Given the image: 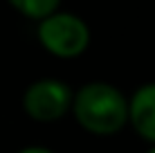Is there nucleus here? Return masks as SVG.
<instances>
[{
	"label": "nucleus",
	"mask_w": 155,
	"mask_h": 153,
	"mask_svg": "<svg viewBox=\"0 0 155 153\" xmlns=\"http://www.w3.org/2000/svg\"><path fill=\"white\" fill-rule=\"evenodd\" d=\"M16 153H56V151H52L50 146H43V144H29V146H23Z\"/></svg>",
	"instance_id": "nucleus-6"
},
{
	"label": "nucleus",
	"mask_w": 155,
	"mask_h": 153,
	"mask_svg": "<svg viewBox=\"0 0 155 153\" xmlns=\"http://www.w3.org/2000/svg\"><path fill=\"white\" fill-rule=\"evenodd\" d=\"M36 38L47 54L56 59H77L90 45V27L81 16L72 12H54L38 20Z\"/></svg>",
	"instance_id": "nucleus-2"
},
{
	"label": "nucleus",
	"mask_w": 155,
	"mask_h": 153,
	"mask_svg": "<svg viewBox=\"0 0 155 153\" xmlns=\"http://www.w3.org/2000/svg\"><path fill=\"white\" fill-rule=\"evenodd\" d=\"M70 110L83 131L101 138L119 133L128 124V97L108 81H88L77 88Z\"/></svg>",
	"instance_id": "nucleus-1"
},
{
	"label": "nucleus",
	"mask_w": 155,
	"mask_h": 153,
	"mask_svg": "<svg viewBox=\"0 0 155 153\" xmlns=\"http://www.w3.org/2000/svg\"><path fill=\"white\" fill-rule=\"evenodd\" d=\"M74 90L63 79L43 77L31 81L23 92V110L34 122L50 124L61 119L72 108Z\"/></svg>",
	"instance_id": "nucleus-3"
},
{
	"label": "nucleus",
	"mask_w": 155,
	"mask_h": 153,
	"mask_svg": "<svg viewBox=\"0 0 155 153\" xmlns=\"http://www.w3.org/2000/svg\"><path fill=\"white\" fill-rule=\"evenodd\" d=\"M7 2L12 5L20 16L38 23V20L47 18L50 14L58 12L63 0H7Z\"/></svg>",
	"instance_id": "nucleus-5"
},
{
	"label": "nucleus",
	"mask_w": 155,
	"mask_h": 153,
	"mask_svg": "<svg viewBox=\"0 0 155 153\" xmlns=\"http://www.w3.org/2000/svg\"><path fill=\"white\" fill-rule=\"evenodd\" d=\"M128 124L142 140L155 144V81L142 83L128 97Z\"/></svg>",
	"instance_id": "nucleus-4"
},
{
	"label": "nucleus",
	"mask_w": 155,
	"mask_h": 153,
	"mask_svg": "<svg viewBox=\"0 0 155 153\" xmlns=\"http://www.w3.org/2000/svg\"><path fill=\"white\" fill-rule=\"evenodd\" d=\"M144 153H155V144H151V146H148V149L144 151Z\"/></svg>",
	"instance_id": "nucleus-7"
}]
</instances>
